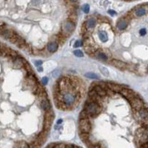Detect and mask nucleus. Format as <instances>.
<instances>
[{"instance_id": "44", "label": "nucleus", "mask_w": 148, "mask_h": 148, "mask_svg": "<svg viewBox=\"0 0 148 148\" xmlns=\"http://www.w3.org/2000/svg\"><path fill=\"white\" fill-rule=\"evenodd\" d=\"M62 122H63L62 119H58V120H57V125H60V124L62 123Z\"/></svg>"}, {"instance_id": "24", "label": "nucleus", "mask_w": 148, "mask_h": 148, "mask_svg": "<svg viewBox=\"0 0 148 148\" xmlns=\"http://www.w3.org/2000/svg\"><path fill=\"white\" fill-rule=\"evenodd\" d=\"M77 18H78V16H77V13H75V12L69 13V15H68V19H69V20H71L74 23H76Z\"/></svg>"}, {"instance_id": "4", "label": "nucleus", "mask_w": 148, "mask_h": 148, "mask_svg": "<svg viewBox=\"0 0 148 148\" xmlns=\"http://www.w3.org/2000/svg\"><path fill=\"white\" fill-rule=\"evenodd\" d=\"M130 12L133 15V16H136V17L143 16L148 13V4H143L141 5H138L136 8H134V9H132Z\"/></svg>"}, {"instance_id": "45", "label": "nucleus", "mask_w": 148, "mask_h": 148, "mask_svg": "<svg viewBox=\"0 0 148 148\" xmlns=\"http://www.w3.org/2000/svg\"><path fill=\"white\" fill-rule=\"evenodd\" d=\"M77 148H81V147H78V146H77Z\"/></svg>"}, {"instance_id": "37", "label": "nucleus", "mask_w": 148, "mask_h": 148, "mask_svg": "<svg viewBox=\"0 0 148 148\" xmlns=\"http://www.w3.org/2000/svg\"><path fill=\"white\" fill-rule=\"evenodd\" d=\"M139 34H140V36H145V35H146V29H145V28H142V29H140V31H139Z\"/></svg>"}, {"instance_id": "26", "label": "nucleus", "mask_w": 148, "mask_h": 148, "mask_svg": "<svg viewBox=\"0 0 148 148\" xmlns=\"http://www.w3.org/2000/svg\"><path fill=\"white\" fill-rule=\"evenodd\" d=\"M51 124H52V121L44 119V123H43V128H44V130L49 131V128L51 126Z\"/></svg>"}, {"instance_id": "15", "label": "nucleus", "mask_w": 148, "mask_h": 148, "mask_svg": "<svg viewBox=\"0 0 148 148\" xmlns=\"http://www.w3.org/2000/svg\"><path fill=\"white\" fill-rule=\"evenodd\" d=\"M110 64H111L113 66L116 67L119 70H122V71H124V70H126L127 63H125L124 61H121V60H118V59H112L110 61Z\"/></svg>"}, {"instance_id": "34", "label": "nucleus", "mask_w": 148, "mask_h": 148, "mask_svg": "<svg viewBox=\"0 0 148 148\" xmlns=\"http://www.w3.org/2000/svg\"><path fill=\"white\" fill-rule=\"evenodd\" d=\"M82 46H83V41H81V40H77L74 44V47L75 48H78V47H80Z\"/></svg>"}, {"instance_id": "12", "label": "nucleus", "mask_w": 148, "mask_h": 148, "mask_svg": "<svg viewBox=\"0 0 148 148\" xmlns=\"http://www.w3.org/2000/svg\"><path fill=\"white\" fill-rule=\"evenodd\" d=\"M91 57H95V58H96L97 60L99 61H103V62H106V61H108V56L104 52L103 50L101 49H97V51L92 56H90Z\"/></svg>"}, {"instance_id": "2", "label": "nucleus", "mask_w": 148, "mask_h": 148, "mask_svg": "<svg viewBox=\"0 0 148 148\" xmlns=\"http://www.w3.org/2000/svg\"><path fill=\"white\" fill-rule=\"evenodd\" d=\"M75 23L72 22L71 20H69V19H66V20L64 21V23L62 24L60 33L66 38H67L75 31Z\"/></svg>"}, {"instance_id": "20", "label": "nucleus", "mask_w": 148, "mask_h": 148, "mask_svg": "<svg viewBox=\"0 0 148 148\" xmlns=\"http://www.w3.org/2000/svg\"><path fill=\"white\" fill-rule=\"evenodd\" d=\"M56 106L59 109V110H63V111H67L68 110V107L65 104V102L63 101H56Z\"/></svg>"}, {"instance_id": "14", "label": "nucleus", "mask_w": 148, "mask_h": 148, "mask_svg": "<svg viewBox=\"0 0 148 148\" xmlns=\"http://www.w3.org/2000/svg\"><path fill=\"white\" fill-rule=\"evenodd\" d=\"M86 25V27L87 30L89 31H93V29L95 27L96 24H97V19H96L95 16H90L89 18H87V20L84 23Z\"/></svg>"}, {"instance_id": "16", "label": "nucleus", "mask_w": 148, "mask_h": 148, "mask_svg": "<svg viewBox=\"0 0 148 148\" xmlns=\"http://www.w3.org/2000/svg\"><path fill=\"white\" fill-rule=\"evenodd\" d=\"M58 47H59V45L57 44L56 41L54 40H51L50 42H48V44L47 45V50L48 51V53L50 54H54L56 53L57 50H58Z\"/></svg>"}, {"instance_id": "40", "label": "nucleus", "mask_w": 148, "mask_h": 148, "mask_svg": "<svg viewBox=\"0 0 148 148\" xmlns=\"http://www.w3.org/2000/svg\"><path fill=\"white\" fill-rule=\"evenodd\" d=\"M78 1H79V0H68V2L70 4H73V5L77 4V3H78Z\"/></svg>"}, {"instance_id": "42", "label": "nucleus", "mask_w": 148, "mask_h": 148, "mask_svg": "<svg viewBox=\"0 0 148 148\" xmlns=\"http://www.w3.org/2000/svg\"><path fill=\"white\" fill-rule=\"evenodd\" d=\"M99 145H100V148H107L104 144H99Z\"/></svg>"}, {"instance_id": "5", "label": "nucleus", "mask_w": 148, "mask_h": 148, "mask_svg": "<svg viewBox=\"0 0 148 148\" xmlns=\"http://www.w3.org/2000/svg\"><path fill=\"white\" fill-rule=\"evenodd\" d=\"M130 106L133 109V111H138L141 108L143 107H148L146 104H145V102L141 99L140 96H137V97H134L132 100L129 101Z\"/></svg>"}, {"instance_id": "31", "label": "nucleus", "mask_w": 148, "mask_h": 148, "mask_svg": "<svg viewBox=\"0 0 148 148\" xmlns=\"http://www.w3.org/2000/svg\"><path fill=\"white\" fill-rule=\"evenodd\" d=\"M82 10L83 12L85 13V14H88L89 11H90V6L88 4H85L83 6H82Z\"/></svg>"}, {"instance_id": "39", "label": "nucleus", "mask_w": 148, "mask_h": 148, "mask_svg": "<svg viewBox=\"0 0 148 148\" xmlns=\"http://www.w3.org/2000/svg\"><path fill=\"white\" fill-rule=\"evenodd\" d=\"M108 14L111 15V16H115L116 15V12L114 11V10H108Z\"/></svg>"}, {"instance_id": "23", "label": "nucleus", "mask_w": 148, "mask_h": 148, "mask_svg": "<svg viewBox=\"0 0 148 148\" xmlns=\"http://www.w3.org/2000/svg\"><path fill=\"white\" fill-rule=\"evenodd\" d=\"M14 148H30L29 144H27L25 141H21V142H18L14 145Z\"/></svg>"}, {"instance_id": "6", "label": "nucleus", "mask_w": 148, "mask_h": 148, "mask_svg": "<svg viewBox=\"0 0 148 148\" xmlns=\"http://www.w3.org/2000/svg\"><path fill=\"white\" fill-rule=\"evenodd\" d=\"M79 132L89 134L92 130V125L89 119H79Z\"/></svg>"}, {"instance_id": "19", "label": "nucleus", "mask_w": 148, "mask_h": 148, "mask_svg": "<svg viewBox=\"0 0 148 148\" xmlns=\"http://www.w3.org/2000/svg\"><path fill=\"white\" fill-rule=\"evenodd\" d=\"M54 118H55V114H54V111L52 110V109H50V110H48V111H47L46 113H45L44 119L49 120V121H52L53 122Z\"/></svg>"}, {"instance_id": "3", "label": "nucleus", "mask_w": 148, "mask_h": 148, "mask_svg": "<svg viewBox=\"0 0 148 148\" xmlns=\"http://www.w3.org/2000/svg\"><path fill=\"white\" fill-rule=\"evenodd\" d=\"M136 141L140 146L144 143L148 142V130L145 126H141L136 131Z\"/></svg>"}, {"instance_id": "22", "label": "nucleus", "mask_w": 148, "mask_h": 148, "mask_svg": "<svg viewBox=\"0 0 148 148\" xmlns=\"http://www.w3.org/2000/svg\"><path fill=\"white\" fill-rule=\"evenodd\" d=\"M98 37H99V39L102 42H104V43L108 40V36L106 34V31H103V30H101V31L98 32Z\"/></svg>"}, {"instance_id": "13", "label": "nucleus", "mask_w": 148, "mask_h": 148, "mask_svg": "<svg viewBox=\"0 0 148 148\" xmlns=\"http://www.w3.org/2000/svg\"><path fill=\"white\" fill-rule=\"evenodd\" d=\"M106 84H107V87L110 90H112L114 93H116V94H119L121 92V90L126 86L119 85V84L113 83V82H106Z\"/></svg>"}, {"instance_id": "21", "label": "nucleus", "mask_w": 148, "mask_h": 148, "mask_svg": "<svg viewBox=\"0 0 148 148\" xmlns=\"http://www.w3.org/2000/svg\"><path fill=\"white\" fill-rule=\"evenodd\" d=\"M138 68H139L138 66L136 65V64H133V63L127 64V66H126V70H128V71H131V72H134V73H137Z\"/></svg>"}, {"instance_id": "10", "label": "nucleus", "mask_w": 148, "mask_h": 148, "mask_svg": "<svg viewBox=\"0 0 148 148\" xmlns=\"http://www.w3.org/2000/svg\"><path fill=\"white\" fill-rule=\"evenodd\" d=\"M25 62L27 61L25 60V58H23V57L19 55L18 56L15 57V58L13 59L12 65H13V67L16 68V69H23Z\"/></svg>"}, {"instance_id": "18", "label": "nucleus", "mask_w": 148, "mask_h": 148, "mask_svg": "<svg viewBox=\"0 0 148 148\" xmlns=\"http://www.w3.org/2000/svg\"><path fill=\"white\" fill-rule=\"evenodd\" d=\"M85 47V52L89 55V56H92L94 55L96 51H97L98 47H96V45H94V46H86V47Z\"/></svg>"}, {"instance_id": "36", "label": "nucleus", "mask_w": 148, "mask_h": 148, "mask_svg": "<svg viewBox=\"0 0 148 148\" xmlns=\"http://www.w3.org/2000/svg\"><path fill=\"white\" fill-rule=\"evenodd\" d=\"M41 82H42V85H43V86L47 85V83H48V77L44 76L43 78H42V80H41Z\"/></svg>"}, {"instance_id": "30", "label": "nucleus", "mask_w": 148, "mask_h": 148, "mask_svg": "<svg viewBox=\"0 0 148 148\" xmlns=\"http://www.w3.org/2000/svg\"><path fill=\"white\" fill-rule=\"evenodd\" d=\"M99 69H100L101 73H102L103 75H106V76H108V75H109V72H108V70H107L106 67L103 66H99Z\"/></svg>"}, {"instance_id": "32", "label": "nucleus", "mask_w": 148, "mask_h": 148, "mask_svg": "<svg viewBox=\"0 0 148 148\" xmlns=\"http://www.w3.org/2000/svg\"><path fill=\"white\" fill-rule=\"evenodd\" d=\"M74 55H75V56H77V57H83V56H84V53L82 52L81 50H79V49L75 50V51H74Z\"/></svg>"}, {"instance_id": "38", "label": "nucleus", "mask_w": 148, "mask_h": 148, "mask_svg": "<svg viewBox=\"0 0 148 148\" xmlns=\"http://www.w3.org/2000/svg\"><path fill=\"white\" fill-rule=\"evenodd\" d=\"M42 64H43V61H41V60H36V61H35V65L38 67V66H42Z\"/></svg>"}, {"instance_id": "17", "label": "nucleus", "mask_w": 148, "mask_h": 148, "mask_svg": "<svg viewBox=\"0 0 148 148\" xmlns=\"http://www.w3.org/2000/svg\"><path fill=\"white\" fill-rule=\"evenodd\" d=\"M39 101H40L39 102V106H40V107H41V109L43 111L47 112V111L50 110V109H51V104H50V102H49L47 97L40 98Z\"/></svg>"}, {"instance_id": "1", "label": "nucleus", "mask_w": 148, "mask_h": 148, "mask_svg": "<svg viewBox=\"0 0 148 148\" xmlns=\"http://www.w3.org/2000/svg\"><path fill=\"white\" fill-rule=\"evenodd\" d=\"M84 109L87 112L90 117L95 118L101 114L103 106H101L97 103L91 101L90 99H87L85 104V106H84Z\"/></svg>"}, {"instance_id": "41", "label": "nucleus", "mask_w": 148, "mask_h": 148, "mask_svg": "<svg viewBox=\"0 0 148 148\" xmlns=\"http://www.w3.org/2000/svg\"><path fill=\"white\" fill-rule=\"evenodd\" d=\"M139 147H143V148H148V142L146 143H144L143 145H141Z\"/></svg>"}, {"instance_id": "8", "label": "nucleus", "mask_w": 148, "mask_h": 148, "mask_svg": "<svg viewBox=\"0 0 148 148\" xmlns=\"http://www.w3.org/2000/svg\"><path fill=\"white\" fill-rule=\"evenodd\" d=\"M122 96H124V97L127 100V101H130L132 100L133 98L134 97H137V96H139V95L137 93H136L134 91H133L132 89H130L129 87H124L123 89L121 90V92L119 93Z\"/></svg>"}, {"instance_id": "7", "label": "nucleus", "mask_w": 148, "mask_h": 148, "mask_svg": "<svg viewBox=\"0 0 148 148\" xmlns=\"http://www.w3.org/2000/svg\"><path fill=\"white\" fill-rule=\"evenodd\" d=\"M59 88H60V92L62 94H65L69 90V86H70V81L68 76H60V78L57 81Z\"/></svg>"}, {"instance_id": "47", "label": "nucleus", "mask_w": 148, "mask_h": 148, "mask_svg": "<svg viewBox=\"0 0 148 148\" xmlns=\"http://www.w3.org/2000/svg\"><path fill=\"white\" fill-rule=\"evenodd\" d=\"M139 148H143V147H139Z\"/></svg>"}, {"instance_id": "43", "label": "nucleus", "mask_w": 148, "mask_h": 148, "mask_svg": "<svg viewBox=\"0 0 148 148\" xmlns=\"http://www.w3.org/2000/svg\"><path fill=\"white\" fill-rule=\"evenodd\" d=\"M37 70H38L39 72H42V71H43V67H42V66H38V67H37Z\"/></svg>"}, {"instance_id": "46", "label": "nucleus", "mask_w": 148, "mask_h": 148, "mask_svg": "<svg viewBox=\"0 0 148 148\" xmlns=\"http://www.w3.org/2000/svg\"><path fill=\"white\" fill-rule=\"evenodd\" d=\"M125 1H128V0H125Z\"/></svg>"}, {"instance_id": "28", "label": "nucleus", "mask_w": 148, "mask_h": 148, "mask_svg": "<svg viewBox=\"0 0 148 148\" xmlns=\"http://www.w3.org/2000/svg\"><path fill=\"white\" fill-rule=\"evenodd\" d=\"M23 69H25V73H32V72H34V71H33V68H32V66L29 65V63H28V62H25V63L24 68H23Z\"/></svg>"}, {"instance_id": "11", "label": "nucleus", "mask_w": 148, "mask_h": 148, "mask_svg": "<svg viewBox=\"0 0 148 148\" xmlns=\"http://www.w3.org/2000/svg\"><path fill=\"white\" fill-rule=\"evenodd\" d=\"M130 20H131V19L128 18L126 16L121 17L119 20L117 21V23H116V27H117V29L120 30V31L125 30L128 27V24H129V21Z\"/></svg>"}, {"instance_id": "25", "label": "nucleus", "mask_w": 148, "mask_h": 148, "mask_svg": "<svg viewBox=\"0 0 148 148\" xmlns=\"http://www.w3.org/2000/svg\"><path fill=\"white\" fill-rule=\"evenodd\" d=\"M79 136H80L81 140L83 141L84 143H86V141H88L89 138H90L89 134H87V133H80L79 132Z\"/></svg>"}, {"instance_id": "9", "label": "nucleus", "mask_w": 148, "mask_h": 148, "mask_svg": "<svg viewBox=\"0 0 148 148\" xmlns=\"http://www.w3.org/2000/svg\"><path fill=\"white\" fill-rule=\"evenodd\" d=\"M15 34H16V32L14 30L6 28L5 25V27H0V36H1L3 38H5V39H6V40H9L10 38H12L13 36H15Z\"/></svg>"}, {"instance_id": "35", "label": "nucleus", "mask_w": 148, "mask_h": 148, "mask_svg": "<svg viewBox=\"0 0 148 148\" xmlns=\"http://www.w3.org/2000/svg\"><path fill=\"white\" fill-rule=\"evenodd\" d=\"M66 145L64 144V143H59V144H56L54 148H66Z\"/></svg>"}, {"instance_id": "29", "label": "nucleus", "mask_w": 148, "mask_h": 148, "mask_svg": "<svg viewBox=\"0 0 148 148\" xmlns=\"http://www.w3.org/2000/svg\"><path fill=\"white\" fill-rule=\"evenodd\" d=\"M85 76L90 79H98V75L95 73H86L85 74Z\"/></svg>"}, {"instance_id": "27", "label": "nucleus", "mask_w": 148, "mask_h": 148, "mask_svg": "<svg viewBox=\"0 0 148 148\" xmlns=\"http://www.w3.org/2000/svg\"><path fill=\"white\" fill-rule=\"evenodd\" d=\"M90 116L89 114H87V112L84 109V110H82L79 114V119H89Z\"/></svg>"}, {"instance_id": "33", "label": "nucleus", "mask_w": 148, "mask_h": 148, "mask_svg": "<svg viewBox=\"0 0 148 148\" xmlns=\"http://www.w3.org/2000/svg\"><path fill=\"white\" fill-rule=\"evenodd\" d=\"M59 92H60V88H59L58 84L56 82L53 86V93H59Z\"/></svg>"}]
</instances>
